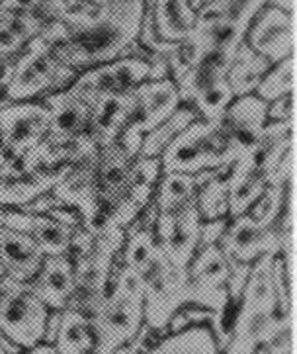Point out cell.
Returning <instances> with one entry per match:
<instances>
[{
    "label": "cell",
    "instance_id": "52a82bcc",
    "mask_svg": "<svg viewBox=\"0 0 297 354\" xmlns=\"http://www.w3.org/2000/svg\"><path fill=\"white\" fill-rule=\"evenodd\" d=\"M124 241L126 229L117 227L110 221H104L102 225L94 229V239L88 251L73 259L75 294L67 309H77L88 317L98 309Z\"/></svg>",
    "mask_w": 297,
    "mask_h": 354
},
{
    "label": "cell",
    "instance_id": "f546056e",
    "mask_svg": "<svg viewBox=\"0 0 297 354\" xmlns=\"http://www.w3.org/2000/svg\"><path fill=\"white\" fill-rule=\"evenodd\" d=\"M268 4V0H209L198 12H211L227 16L247 32L251 20Z\"/></svg>",
    "mask_w": 297,
    "mask_h": 354
},
{
    "label": "cell",
    "instance_id": "7a4b0ae2",
    "mask_svg": "<svg viewBox=\"0 0 297 354\" xmlns=\"http://www.w3.org/2000/svg\"><path fill=\"white\" fill-rule=\"evenodd\" d=\"M119 261L143 294L145 325L155 333H166L172 315L190 304L188 268H176L160 251L153 227L143 225L139 219L126 231Z\"/></svg>",
    "mask_w": 297,
    "mask_h": 354
},
{
    "label": "cell",
    "instance_id": "e0dca14e",
    "mask_svg": "<svg viewBox=\"0 0 297 354\" xmlns=\"http://www.w3.org/2000/svg\"><path fill=\"white\" fill-rule=\"evenodd\" d=\"M180 106V94L171 77L145 80L133 91V112L127 127L145 136L174 114Z\"/></svg>",
    "mask_w": 297,
    "mask_h": 354
},
{
    "label": "cell",
    "instance_id": "4316f807",
    "mask_svg": "<svg viewBox=\"0 0 297 354\" xmlns=\"http://www.w3.org/2000/svg\"><path fill=\"white\" fill-rule=\"evenodd\" d=\"M195 118H198V114H195L194 110L190 106L182 104L162 124H159L155 129H151L148 133L143 136L141 149H139V157H160L162 151L166 149V145L171 143L172 139L176 138L188 124H192Z\"/></svg>",
    "mask_w": 297,
    "mask_h": 354
},
{
    "label": "cell",
    "instance_id": "9c48e42d",
    "mask_svg": "<svg viewBox=\"0 0 297 354\" xmlns=\"http://www.w3.org/2000/svg\"><path fill=\"white\" fill-rule=\"evenodd\" d=\"M49 309L30 290L28 282H18L6 274L0 278V333L28 353L46 339Z\"/></svg>",
    "mask_w": 297,
    "mask_h": 354
},
{
    "label": "cell",
    "instance_id": "277c9868",
    "mask_svg": "<svg viewBox=\"0 0 297 354\" xmlns=\"http://www.w3.org/2000/svg\"><path fill=\"white\" fill-rule=\"evenodd\" d=\"M237 157L239 153L221 120L195 118L166 145L159 159L162 172L200 174L215 171L227 174Z\"/></svg>",
    "mask_w": 297,
    "mask_h": 354
},
{
    "label": "cell",
    "instance_id": "cb8c5ba5",
    "mask_svg": "<svg viewBox=\"0 0 297 354\" xmlns=\"http://www.w3.org/2000/svg\"><path fill=\"white\" fill-rule=\"evenodd\" d=\"M270 69V63L252 51L245 41L237 47L227 67V82L235 98L254 94L258 82L262 80L264 73Z\"/></svg>",
    "mask_w": 297,
    "mask_h": 354
},
{
    "label": "cell",
    "instance_id": "1f68e13d",
    "mask_svg": "<svg viewBox=\"0 0 297 354\" xmlns=\"http://www.w3.org/2000/svg\"><path fill=\"white\" fill-rule=\"evenodd\" d=\"M294 108H296V94H287L278 100L266 104V118L268 122H287L294 120Z\"/></svg>",
    "mask_w": 297,
    "mask_h": 354
},
{
    "label": "cell",
    "instance_id": "74e56055",
    "mask_svg": "<svg viewBox=\"0 0 297 354\" xmlns=\"http://www.w3.org/2000/svg\"><path fill=\"white\" fill-rule=\"evenodd\" d=\"M28 354H59V353H57V348H55V344L39 343V344H35L32 351H28Z\"/></svg>",
    "mask_w": 297,
    "mask_h": 354
},
{
    "label": "cell",
    "instance_id": "5b68a950",
    "mask_svg": "<svg viewBox=\"0 0 297 354\" xmlns=\"http://www.w3.org/2000/svg\"><path fill=\"white\" fill-rule=\"evenodd\" d=\"M79 73L55 57L47 41L37 35L14 59L10 80L0 98V106L23 100H44L53 92L70 86Z\"/></svg>",
    "mask_w": 297,
    "mask_h": 354
},
{
    "label": "cell",
    "instance_id": "3957f363",
    "mask_svg": "<svg viewBox=\"0 0 297 354\" xmlns=\"http://www.w3.org/2000/svg\"><path fill=\"white\" fill-rule=\"evenodd\" d=\"M294 149V120L268 122L260 141L245 153L227 171L229 219L247 214L272 183L282 159Z\"/></svg>",
    "mask_w": 297,
    "mask_h": 354
},
{
    "label": "cell",
    "instance_id": "f1b7e54d",
    "mask_svg": "<svg viewBox=\"0 0 297 354\" xmlns=\"http://www.w3.org/2000/svg\"><path fill=\"white\" fill-rule=\"evenodd\" d=\"M195 206H198L202 221L229 217L227 176L225 174H215V176L207 178L206 183L198 188Z\"/></svg>",
    "mask_w": 297,
    "mask_h": 354
},
{
    "label": "cell",
    "instance_id": "60d3db41",
    "mask_svg": "<svg viewBox=\"0 0 297 354\" xmlns=\"http://www.w3.org/2000/svg\"><path fill=\"white\" fill-rule=\"evenodd\" d=\"M0 354H6V351H4V348H0Z\"/></svg>",
    "mask_w": 297,
    "mask_h": 354
},
{
    "label": "cell",
    "instance_id": "ffe728a7",
    "mask_svg": "<svg viewBox=\"0 0 297 354\" xmlns=\"http://www.w3.org/2000/svg\"><path fill=\"white\" fill-rule=\"evenodd\" d=\"M221 122L227 129L237 153L240 155L252 145H256L262 138L264 127L268 124L266 102L260 100L256 94L239 96L231 102Z\"/></svg>",
    "mask_w": 297,
    "mask_h": 354
},
{
    "label": "cell",
    "instance_id": "7402d4cb",
    "mask_svg": "<svg viewBox=\"0 0 297 354\" xmlns=\"http://www.w3.org/2000/svg\"><path fill=\"white\" fill-rule=\"evenodd\" d=\"M46 259V252L30 235L0 227V261L6 274L18 282H30Z\"/></svg>",
    "mask_w": 297,
    "mask_h": 354
},
{
    "label": "cell",
    "instance_id": "8992f818",
    "mask_svg": "<svg viewBox=\"0 0 297 354\" xmlns=\"http://www.w3.org/2000/svg\"><path fill=\"white\" fill-rule=\"evenodd\" d=\"M166 59L148 53L143 47L124 57L80 71L70 82V91L86 104H94L108 94H126L148 79H166Z\"/></svg>",
    "mask_w": 297,
    "mask_h": 354
},
{
    "label": "cell",
    "instance_id": "ba28073f",
    "mask_svg": "<svg viewBox=\"0 0 297 354\" xmlns=\"http://www.w3.org/2000/svg\"><path fill=\"white\" fill-rule=\"evenodd\" d=\"M229 61L223 53H204L192 69L174 80L180 102L190 106L198 118L218 122L235 100L227 82Z\"/></svg>",
    "mask_w": 297,
    "mask_h": 354
},
{
    "label": "cell",
    "instance_id": "6da1fadb",
    "mask_svg": "<svg viewBox=\"0 0 297 354\" xmlns=\"http://www.w3.org/2000/svg\"><path fill=\"white\" fill-rule=\"evenodd\" d=\"M235 308L221 354H254L278 337L294 333V280L287 276L280 254H264L252 263Z\"/></svg>",
    "mask_w": 297,
    "mask_h": 354
},
{
    "label": "cell",
    "instance_id": "836d02e7",
    "mask_svg": "<svg viewBox=\"0 0 297 354\" xmlns=\"http://www.w3.org/2000/svg\"><path fill=\"white\" fill-rule=\"evenodd\" d=\"M46 0H2L0 10L6 12H30V14H41Z\"/></svg>",
    "mask_w": 297,
    "mask_h": 354
},
{
    "label": "cell",
    "instance_id": "d6986e66",
    "mask_svg": "<svg viewBox=\"0 0 297 354\" xmlns=\"http://www.w3.org/2000/svg\"><path fill=\"white\" fill-rule=\"evenodd\" d=\"M198 12L190 0H147L143 28L162 44H178L194 32Z\"/></svg>",
    "mask_w": 297,
    "mask_h": 354
},
{
    "label": "cell",
    "instance_id": "7c38bea8",
    "mask_svg": "<svg viewBox=\"0 0 297 354\" xmlns=\"http://www.w3.org/2000/svg\"><path fill=\"white\" fill-rule=\"evenodd\" d=\"M200 227L202 217L195 206V200H192L182 206L155 212L153 237L160 251L164 252V257L176 268L186 270L200 249Z\"/></svg>",
    "mask_w": 297,
    "mask_h": 354
},
{
    "label": "cell",
    "instance_id": "e575fe53",
    "mask_svg": "<svg viewBox=\"0 0 297 354\" xmlns=\"http://www.w3.org/2000/svg\"><path fill=\"white\" fill-rule=\"evenodd\" d=\"M294 333H286L272 343L264 344L254 354H294Z\"/></svg>",
    "mask_w": 297,
    "mask_h": 354
},
{
    "label": "cell",
    "instance_id": "d4e9b609",
    "mask_svg": "<svg viewBox=\"0 0 297 354\" xmlns=\"http://www.w3.org/2000/svg\"><path fill=\"white\" fill-rule=\"evenodd\" d=\"M53 344L59 354H98L90 317L77 309H63Z\"/></svg>",
    "mask_w": 297,
    "mask_h": 354
},
{
    "label": "cell",
    "instance_id": "ab89813d",
    "mask_svg": "<svg viewBox=\"0 0 297 354\" xmlns=\"http://www.w3.org/2000/svg\"><path fill=\"white\" fill-rule=\"evenodd\" d=\"M6 276V270H4V266H2V261H0V278H4Z\"/></svg>",
    "mask_w": 297,
    "mask_h": 354
},
{
    "label": "cell",
    "instance_id": "f35d334b",
    "mask_svg": "<svg viewBox=\"0 0 297 354\" xmlns=\"http://www.w3.org/2000/svg\"><path fill=\"white\" fill-rule=\"evenodd\" d=\"M0 348H4L6 351V354H18V353H23V351H20L16 344H12L2 333H0Z\"/></svg>",
    "mask_w": 297,
    "mask_h": 354
},
{
    "label": "cell",
    "instance_id": "ac0fdd59",
    "mask_svg": "<svg viewBox=\"0 0 297 354\" xmlns=\"http://www.w3.org/2000/svg\"><path fill=\"white\" fill-rule=\"evenodd\" d=\"M28 286L49 311L67 309L75 294L73 259L69 254H46L37 274L28 282Z\"/></svg>",
    "mask_w": 297,
    "mask_h": 354
},
{
    "label": "cell",
    "instance_id": "44dd1931",
    "mask_svg": "<svg viewBox=\"0 0 297 354\" xmlns=\"http://www.w3.org/2000/svg\"><path fill=\"white\" fill-rule=\"evenodd\" d=\"M133 91L126 94H108L92 104L88 136L100 149L117 141L129 124L133 112Z\"/></svg>",
    "mask_w": 297,
    "mask_h": 354
},
{
    "label": "cell",
    "instance_id": "4dcf8cb0",
    "mask_svg": "<svg viewBox=\"0 0 297 354\" xmlns=\"http://www.w3.org/2000/svg\"><path fill=\"white\" fill-rule=\"evenodd\" d=\"M252 264L237 263V261H231L229 259V280H227V294L229 301L231 304H237L239 301L240 294H242V288L249 280L251 274Z\"/></svg>",
    "mask_w": 297,
    "mask_h": 354
},
{
    "label": "cell",
    "instance_id": "2e32d148",
    "mask_svg": "<svg viewBox=\"0 0 297 354\" xmlns=\"http://www.w3.org/2000/svg\"><path fill=\"white\" fill-rule=\"evenodd\" d=\"M73 165H65L53 171H39L34 174H23L20 165L12 160L0 149V207H26L35 202L70 171Z\"/></svg>",
    "mask_w": 297,
    "mask_h": 354
},
{
    "label": "cell",
    "instance_id": "83f0119b",
    "mask_svg": "<svg viewBox=\"0 0 297 354\" xmlns=\"http://www.w3.org/2000/svg\"><path fill=\"white\" fill-rule=\"evenodd\" d=\"M294 92H296V55L270 65V69L264 73L262 80L258 82L254 94L268 104Z\"/></svg>",
    "mask_w": 297,
    "mask_h": 354
},
{
    "label": "cell",
    "instance_id": "4fadbf2b",
    "mask_svg": "<svg viewBox=\"0 0 297 354\" xmlns=\"http://www.w3.org/2000/svg\"><path fill=\"white\" fill-rule=\"evenodd\" d=\"M188 278H190V304L211 309L225 321V313L231 306L227 294L229 259L221 251V247L219 245L200 247L192 263L188 264Z\"/></svg>",
    "mask_w": 297,
    "mask_h": 354
},
{
    "label": "cell",
    "instance_id": "d6a6232c",
    "mask_svg": "<svg viewBox=\"0 0 297 354\" xmlns=\"http://www.w3.org/2000/svg\"><path fill=\"white\" fill-rule=\"evenodd\" d=\"M227 223L229 217L211 219V221H202V227H200V247L219 245V241H221L225 229H227Z\"/></svg>",
    "mask_w": 297,
    "mask_h": 354
},
{
    "label": "cell",
    "instance_id": "8fae6325",
    "mask_svg": "<svg viewBox=\"0 0 297 354\" xmlns=\"http://www.w3.org/2000/svg\"><path fill=\"white\" fill-rule=\"evenodd\" d=\"M49 110L44 100H23L0 106V149L20 165L47 136Z\"/></svg>",
    "mask_w": 297,
    "mask_h": 354
},
{
    "label": "cell",
    "instance_id": "5bb4252c",
    "mask_svg": "<svg viewBox=\"0 0 297 354\" xmlns=\"http://www.w3.org/2000/svg\"><path fill=\"white\" fill-rule=\"evenodd\" d=\"M160 174H162V167L159 157H137L133 160L131 169L127 172L126 183L122 186L119 196L106 221L126 231L131 227L151 206Z\"/></svg>",
    "mask_w": 297,
    "mask_h": 354
},
{
    "label": "cell",
    "instance_id": "d590c367",
    "mask_svg": "<svg viewBox=\"0 0 297 354\" xmlns=\"http://www.w3.org/2000/svg\"><path fill=\"white\" fill-rule=\"evenodd\" d=\"M61 313H63V311H49V317H47L46 323V339H44V343L53 344V341H55V335H57L59 325H61Z\"/></svg>",
    "mask_w": 297,
    "mask_h": 354
},
{
    "label": "cell",
    "instance_id": "9a60e30c",
    "mask_svg": "<svg viewBox=\"0 0 297 354\" xmlns=\"http://www.w3.org/2000/svg\"><path fill=\"white\" fill-rule=\"evenodd\" d=\"M242 41L270 65L296 55V14L266 4L251 20Z\"/></svg>",
    "mask_w": 297,
    "mask_h": 354
},
{
    "label": "cell",
    "instance_id": "603a6c76",
    "mask_svg": "<svg viewBox=\"0 0 297 354\" xmlns=\"http://www.w3.org/2000/svg\"><path fill=\"white\" fill-rule=\"evenodd\" d=\"M143 354H221L207 325H195L176 333H162Z\"/></svg>",
    "mask_w": 297,
    "mask_h": 354
},
{
    "label": "cell",
    "instance_id": "30bf717a",
    "mask_svg": "<svg viewBox=\"0 0 297 354\" xmlns=\"http://www.w3.org/2000/svg\"><path fill=\"white\" fill-rule=\"evenodd\" d=\"M294 233V200H289L280 221L272 227L262 225L251 214L231 217L219 247L231 261L252 264L264 254H280L282 241Z\"/></svg>",
    "mask_w": 297,
    "mask_h": 354
},
{
    "label": "cell",
    "instance_id": "484cf974",
    "mask_svg": "<svg viewBox=\"0 0 297 354\" xmlns=\"http://www.w3.org/2000/svg\"><path fill=\"white\" fill-rule=\"evenodd\" d=\"M75 231L77 227H70L55 217L32 212V225L28 235L41 247L46 254H67Z\"/></svg>",
    "mask_w": 297,
    "mask_h": 354
},
{
    "label": "cell",
    "instance_id": "8d00e7d4",
    "mask_svg": "<svg viewBox=\"0 0 297 354\" xmlns=\"http://www.w3.org/2000/svg\"><path fill=\"white\" fill-rule=\"evenodd\" d=\"M268 4L289 14H296V0H268Z\"/></svg>",
    "mask_w": 297,
    "mask_h": 354
},
{
    "label": "cell",
    "instance_id": "b9f144b4",
    "mask_svg": "<svg viewBox=\"0 0 297 354\" xmlns=\"http://www.w3.org/2000/svg\"><path fill=\"white\" fill-rule=\"evenodd\" d=\"M18 354H28V353H18Z\"/></svg>",
    "mask_w": 297,
    "mask_h": 354
}]
</instances>
